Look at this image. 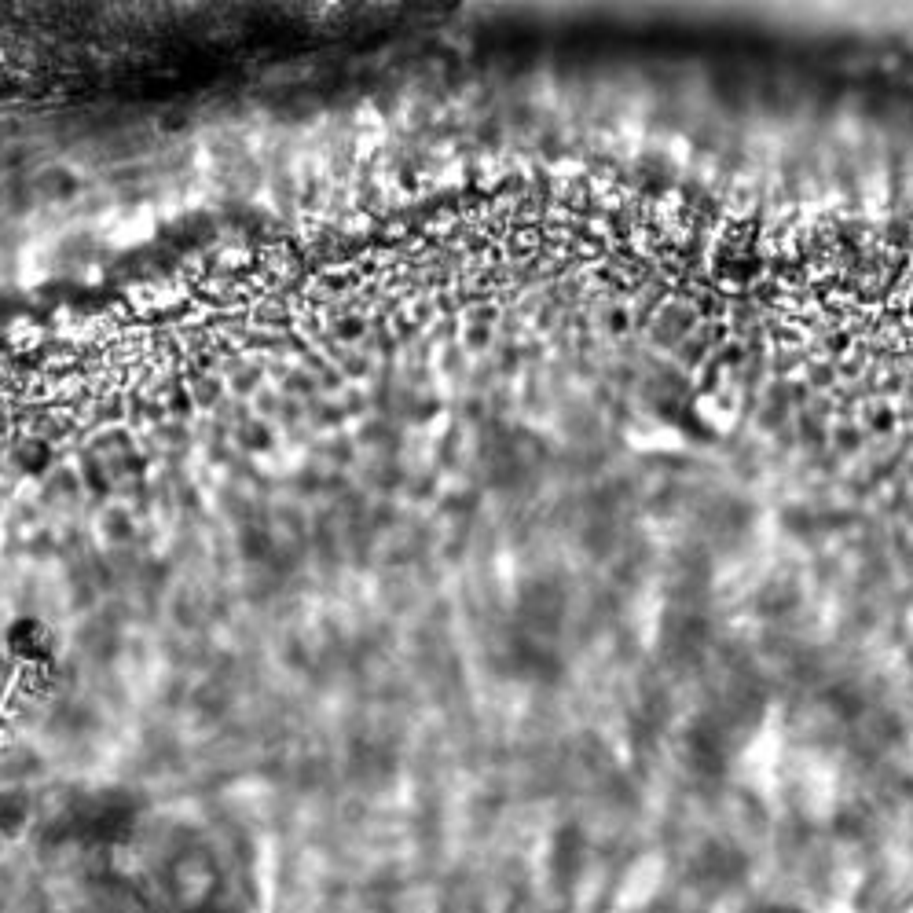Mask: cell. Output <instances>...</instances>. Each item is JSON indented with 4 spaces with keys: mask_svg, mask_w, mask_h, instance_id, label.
I'll list each match as a JSON object with an SVG mask.
<instances>
[{
    "mask_svg": "<svg viewBox=\"0 0 913 913\" xmlns=\"http://www.w3.org/2000/svg\"><path fill=\"white\" fill-rule=\"evenodd\" d=\"M759 913H800V910H792V906H767V910H759Z\"/></svg>",
    "mask_w": 913,
    "mask_h": 913,
    "instance_id": "obj_1",
    "label": "cell"
}]
</instances>
